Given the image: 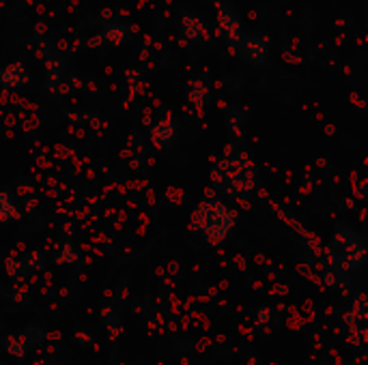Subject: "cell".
I'll list each match as a JSON object with an SVG mask.
<instances>
[{
  "mask_svg": "<svg viewBox=\"0 0 368 365\" xmlns=\"http://www.w3.org/2000/svg\"><path fill=\"white\" fill-rule=\"evenodd\" d=\"M5 271L11 278V282H26L31 278V273L24 266V262H22V258H7L5 260Z\"/></svg>",
  "mask_w": 368,
  "mask_h": 365,
  "instance_id": "13",
  "label": "cell"
},
{
  "mask_svg": "<svg viewBox=\"0 0 368 365\" xmlns=\"http://www.w3.org/2000/svg\"><path fill=\"white\" fill-rule=\"evenodd\" d=\"M211 185L231 198H248L259 185V170L250 159V153L228 146V153L211 168Z\"/></svg>",
  "mask_w": 368,
  "mask_h": 365,
  "instance_id": "1",
  "label": "cell"
},
{
  "mask_svg": "<svg viewBox=\"0 0 368 365\" xmlns=\"http://www.w3.org/2000/svg\"><path fill=\"white\" fill-rule=\"evenodd\" d=\"M5 350L13 357V359H26L29 350H31V344L26 341L24 333L22 331H15V333H9L7 339H5Z\"/></svg>",
  "mask_w": 368,
  "mask_h": 365,
  "instance_id": "10",
  "label": "cell"
},
{
  "mask_svg": "<svg viewBox=\"0 0 368 365\" xmlns=\"http://www.w3.org/2000/svg\"><path fill=\"white\" fill-rule=\"evenodd\" d=\"M26 82H29V67L24 60H15L0 69V86H3L5 90L19 88Z\"/></svg>",
  "mask_w": 368,
  "mask_h": 365,
  "instance_id": "7",
  "label": "cell"
},
{
  "mask_svg": "<svg viewBox=\"0 0 368 365\" xmlns=\"http://www.w3.org/2000/svg\"><path fill=\"white\" fill-rule=\"evenodd\" d=\"M17 207H15V202L11 198V194L7 192H0V226H5L13 219H17Z\"/></svg>",
  "mask_w": 368,
  "mask_h": 365,
  "instance_id": "12",
  "label": "cell"
},
{
  "mask_svg": "<svg viewBox=\"0 0 368 365\" xmlns=\"http://www.w3.org/2000/svg\"><path fill=\"white\" fill-rule=\"evenodd\" d=\"M360 323H364L368 318V303H366V296L364 294H355V299L351 301V309H349Z\"/></svg>",
  "mask_w": 368,
  "mask_h": 365,
  "instance_id": "17",
  "label": "cell"
},
{
  "mask_svg": "<svg viewBox=\"0 0 368 365\" xmlns=\"http://www.w3.org/2000/svg\"><path fill=\"white\" fill-rule=\"evenodd\" d=\"M342 323H344V327H347L351 333H355V331H360V329H362V327H360L362 323L358 321V318H355L351 312H342Z\"/></svg>",
  "mask_w": 368,
  "mask_h": 365,
  "instance_id": "20",
  "label": "cell"
},
{
  "mask_svg": "<svg viewBox=\"0 0 368 365\" xmlns=\"http://www.w3.org/2000/svg\"><path fill=\"white\" fill-rule=\"evenodd\" d=\"M181 37L186 39L188 43L200 45L205 41V37H207L202 19L196 17L194 13H183L181 15Z\"/></svg>",
  "mask_w": 368,
  "mask_h": 365,
  "instance_id": "8",
  "label": "cell"
},
{
  "mask_svg": "<svg viewBox=\"0 0 368 365\" xmlns=\"http://www.w3.org/2000/svg\"><path fill=\"white\" fill-rule=\"evenodd\" d=\"M177 133H179V123L170 112H164L162 117L157 119V123L151 127V144L157 151H168L177 142Z\"/></svg>",
  "mask_w": 368,
  "mask_h": 365,
  "instance_id": "6",
  "label": "cell"
},
{
  "mask_svg": "<svg viewBox=\"0 0 368 365\" xmlns=\"http://www.w3.org/2000/svg\"><path fill=\"white\" fill-rule=\"evenodd\" d=\"M22 333H24V337H26V341H29L31 346L41 344V341L45 339V331H43L41 327H37V325H29Z\"/></svg>",
  "mask_w": 368,
  "mask_h": 365,
  "instance_id": "19",
  "label": "cell"
},
{
  "mask_svg": "<svg viewBox=\"0 0 368 365\" xmlns=\"http://www.w3.org/2000/svg\"><path fill=\"white\" fill-rule=\"evenodd\" d=\"M330 247H332V258H334L336 266L342 269L344 273H355L366 262L364 237L358 230H353L351 226L342 223V221L334 226Z\"/></svg>",
  "mask_w": 368,
  "mask_h": 365,
  "instance_id": "3",
  "label": "cell"
},
{
  "mask_svg": "<svg viewBox=\"0 0 368 365\" xmlns=\"http://www.w3.org/2000/svg\"><path fill=\"white\" fill-rule=\"evenodd\" d=\"M218 5V19H216V33L222 41H226L228 45H235L241 41V19L237 15V11L224 3V0H216Z\"/></svg>",
  "mask_w": 368,
  "mask_h": 365,
  "instance_id": "4",
  "label": "cell"
},
{
  "mask_svg": "<svg viewBox=\"0 0 368 365\" xmlns=\"http://www.w3.org/2000/svg\"><path fill=\"white\" fill-rule=\"evenodd\" d=\"M271 365H280V363H271Z\"/></svg>",
  "mask_w": 368,
  "mask_h": 365,
  "instance_id": "23",
  "label": "cell"
},
{
  "mask_svg": "<svg viewBox=\"0 0 368 365\" xmlns=\"http://www.w3.org/2000/svg\"><path fill=\"white\" fill-rule=\"evenodd\" d=\"M102 37H104L110 45H114V48H119V45L129 37V28L123 26V24H106L104 31H102Z\"/></svg>",
  "mask_w": 368,
  "mask_h": 365,
  "instance_id": "11",
  "label": "cell"
},
{
  "mask_svg": "<svg viewBox=\"0 0 368 365\" xmlns=\"http://www.w3.org/2000/svg\"><path fill=\"white\" fill-rule=\"evenodd\" d=\"M104 325H106V331H108V339L112 341V344H117L119 335H121V316L117 312H106Z\"/></svg>",
  "mask_w": 368,
  "mask_h": 365,
  "instance_id": "14",
  "label": "cell"
},
{
  "mask_svg": "<svg viewBox=\"0 0 368 365\" xmlns=\"http://www.w3.org/2000/svg\"><path fill=\"white\" fill-rule=\"evenodd\" d=\"M35 365H56V361H54V359H50V357H45V359H37V361H35Z\"/></svg>",
  "mask_w": 368,
  "mask_h": 365,
  "instance_id": "22",
  "label": "cell"
},
{
  "mask_svg": "<svg viewBox=\"0 0 368 365\" xmlns=\"http://www.w3.org/2000/svg\"><path fill=\"white\" fill-rule=\"evenodd\" d=\"M78 260V252H76V247L72 243H65L58 252L54 254V262L56 264H74Z\"/></svg>",
  "mask_w": 368,
  "mask_h": 365,
  "instance_id": "15",
  "label": "cell"
},
{
  "mask_svg": "<svg viewBox=\"0 0 368 365\" xmlns=\"http://www.w3.org/2000/svg\"><path fill=\"white\" fill-rule=\"evenodd\" d=\"M271 309L269 307H259L257 309V314H255V325H257V329H271V327H275V323L278 321H271Z\"/></svg>",
  "mask_w": 368,
  "mask_h": 365,
  "instance_id": "18",
  "label": "cell"
},
{
  "mask_svg": "<svg viewBox=\"0 0 368 365\" xmlns=\"http://www.w3.org/2000/svg\"><path fill=\"white\" fill-rule=\"evenodd\" d=\"M192 230L198 232L211 247L222 245L237 226V213L218 198H205L196 204L190 219Z\"/></svg>",
  "mask_w": 368,
  "mask_h": 365,
  "instance_id": "2",
  "label": "cell"
},
{
  "mask_svg": "<svg viewBox=\"0 0 368 365\" xmlns=\"http://www.w3.org/2000/svg\"><path fill=\"white\" fill-rule=\"evenodd\" d=\"M235 50H237L239 58L246 60V62L252 65V67H263V65H267L269 45H267V39L261 37V35L241 37V41L235 45Z\"/></svg>",
  "mask_w": 368,
  "mask_h": 365,
  "instance_id": "5",
  "label": "cell"
},
{
  "mask_svg": "<svg viewBox=\"0 0 368 365\" xmlns=\"http://www.w3.org/2000/svg\"><path fill=\"white\" fill-rule=\"evenodd\" d=\"M0 292H3V290H0Z\"/></svg>",
  "mask_w": 368,
  "mask_h": 365,
  "instance_id": "24",
  "label": "cell"
},
{
  "mask_svg": "<svg viewBox=\"0 0 368 365\" xmlns=\"http://www.w3.org/2000/svg\"><path fill=\"white\" fill-rule=\"evenodd\" d=\"M22 262H24V266L29 269V273L33 275V273H37V271H41L45 266V256L41 252H29V254L22 256Z\"/></svg>",
  "mask_w": 368,
  "mask_h": 365,
  "instance_id": "16",
  "label": "cell"
},
{
  "mask_svg": "<svg viewBox=\"0 0 368 365\" xmlns=\"http://www.w3.org/2000/svg\"><path fill=\"white\" fill-rule=\"evenodd\" d=\"M209 101H211L209 84H207V80H202V78H194L188 86V103L192 108H205Z\"/></svg>",
  "mask_w": 368,
  "mask_h": 365,
  "instance_id": "9",
  "label": "cell"
},
{
  "mask_svg": "<svg viewBox=\"0 0 368 365\" xmlns=\"http://www.w3.org/2000/svg\"><path fill=\"white\" fill-rule=\"evenodd\" d=\"M72 339H74V341H80L82 348H86V346H88V341H90V335H86V333H76Z\"/></svg>",
  "mask_w": 368,
  "mask_h": 365,
  "instance_id": "21",
  "label": "cell"
}]
</instances>
